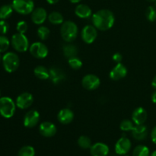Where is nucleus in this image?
<instances>
[{
  "label": "nucleus",
  "instance_id": "58836bf2",
  "mask_svg": "<svg viewBox=\"0 0 156 156\" xmlns=\"http://www.w3.org/2000/svg\"><path fill=\"white\" fill-rule=\"evenodd\" d=\"M59 1V0H47V2H48L49 4H50V5L56 4V3H57Z\"/></svg>",
  "mask_w": 156,
  "mask_h": 156
},
{
  "label": "nucleus",
  "instance_id": "49530a36",
  "mask_svg": "<svg viewBox=\"0 0 156 156\" xmlns=\"http://www.w3.org/2000/svg\"><path fill=\"white\" fill-rule=\"evenodd\" d=\"M0 94H1V92H0Z\"/></svg>",
  "mask_w": 156,
  "mask_h": 156
},
{
  "label": "nucleus",
  "instance_id": "72a5a7b5",
  "mask_svg": "<svg viewBox=\"0 0 156 156\" xmlns=\"http://www.w3.org/2000/svg\"><path fill=\"white\" fill-rule=\"evenodd\" d=\"M16 29L18 30V33L21 34H25L27 32V29H28V25H27V22L24 21H20L18 22L16 26Z\"/></svg>",
  "mask_w": 156,
  "mask_h": 156
},
{
  "label": "nucleus",
  "instance_id": "dca6fc26",
  "mask_svg": "<svg viewBox=\"0 0 156 156\" xmlns=\"http://www.w3.org/2000/svg\"><path fill=\"white\" fill-rule=\"evenodd\" d=\"M47 18H48L47 12L44 8H36L31 12V20L35 24H38V25L42 24L43 23L45 22Z\"/></svg>",
  "mask_w": 156,
  "mask_h": 156
},
{
  "label": "nucleus",
  "instance_id": "39448f33",
  "mask_svg": "<svg viewBox=\"0 0 156 156\" xmlns=\"http://www.w3.org/2000/svg\"><path fill=\"white\" fill-rule=\"evenodd\" d=\"M14 10L21 15H28L34 9L33 0H13L12 4Z\"/></svg>",
  "mask_w": 156,
  "mask_h": 156
},
{
  "label": "nucleus",
  "instance_id": "4c0bfd02",
  "mask_svg": "<svg viewBox=\"0 0 156 156\" xmlns=\"http://www.w3.org/2000/svg\"><path fill=\"white\" fill-rule=\"evenodd\" d=\"M151 100H152V101L153 102L154 104H156V90L152 94V96H151Z\"/></svg>",
  "mask_w": 156,
  "mask_h": 156
},
{
  "label": "nucleus",
  "instance_id": "f257e3e1",
  "mask_svg": "<svg viewBox=\"0 0 156 156\" xmlns=\"http://www.w3.org/2000/svg\"><path fill=\"white\" fill-rule=\"evenodd\" d=\"M93 25L98 30H108L114 26L115 17L114 13L108 9H101L91 16Z\"/></svg>",
  "mask_w": 156,
  "mask_h": 156
},
{
  "label": "nucleus",
  "instance_id": "cd10ccee",
  "mask_svg": "<svg viewBox=\"0 0 156 156\" xmlns=\"http://www.w3.org/2000/svg\"><path fill=\"white\" fill-rule=\"evenodd\" d=\"M18 156H35V150L30 146H24L18 151Z\"/></svg>",
  "mask_w": 156,
  "mask_h": 156
},
{
  "label": "nucleus",
  "instance_id": "4468645a",
  "mask_svg": "<svg viewBox=\"0 0 156 156\" xmlns=\"http://www.w3.org/2000/svg\"><path fill=\"white\" fill-rule=\"evenodd\" d=\"M127 75V69L121 62L117 63L110 72V78L114 81H118L125 78Z\"/></svg>",
  "mask_w": 156,
  "mask_h": 156
},
{
  "label": "nucleus",
  "instance_id": "20e7f679",
  "mask_svg": "<svg viewBox=\"0 0 156 156\" xmlns=\"http://www.w3.org/2000/svg\"><path fill=\"white\" fill-rule=\"evenodd\" d=\"M16 110V104L9 97L0 98V114L5 118H11Z\"/></svg>",
  "mask_w": 156,
  "mask_h": 156
},
{
  "label": "nucleus",
  "instance_id": "9d476101",
  "mask_svg": "<svg viewBox=\"0 0 156 156\" xmlns=\"http://www.w3.org/2000/svg\"><path fill=\"white\" fill-rule=\"evenodd\" d=\"M132 147L131 141L127 137L123 136L117 140L115 144V152L117 155H125L130 151Z\"/></svg>",
  "mask_w": 156,
  "mask_h": 156
},
{
  "label": "nucleus",
  "instance_id": "2f4dec72",
  "mask_svg": "<svg viewBox=\"0 0 156 156\" xmlns=\"http://www.w3.org/2000/svg\"><path fill=\"white\" fill-rule=\"evenodd\" d=\"M146 16L148 21H151V22L156 21V8L152 5L149 6L146 9Z\"/></svg>",
  "mask_w": 156,
  "mask_h": 156
},
{
  "label": "nucleus",
  "instance_id": "7c9ffc66",
  "mask_svg": "<svg viewBox=\"0 0 156 156\" xmlns=\"http://www.w3.org/2000/svg\"><path fill=\"white\" fill-rule=\"evenodd\" d=\"M50 31L46 26H41L39 28L37 29V35L38 37L41 40V41H46L48 39L49 36H50Z\"/></svg>",
  "mask_w": 156,
  "mask_h": 156
},
{
  "label": "nucleus",
  "instance_id": "4be33fe9",
  "mask_svg": "<svg viewBox=\"0 0 156 156\" xmlns=\"http://www.w3.org/2000/svg\"><path fill=\"white\" fill-rule=\"evenodd\" d=\"M34 73V76L41 80H47L50 79V70L44 66H38L35 67Z\"/></svg>",
  "mask_w": 156,
  "mask_h": 156
},
{
  "label": "nucleus",
  "instance_id": "37998d69",
  "mask_svg": "<svg viewBox=\"0 0 156 156\" xmlns=\"http://www.w3.org/2000/svg\"><path fill=\"white\" fill-rule=\"evenodd\" d=\"M146 1H148L149 2H155L156 0H146Z\"/></svg>",
  "mask_w": 156,
  "mask_h": 156
},
{
  "label": "nucleus",
  "instance_id": "393cba45",
  "mask_svg": "<svg viewBox=\"0 0 156 156\" xmlns=\"http://www.w3.org/2000/svg\"><path fill=\"white\" fill-rule=\"evenodd\" d=\"M14 9L12 5H4L0 7V19L5 20L12 15Z\"/></svg>",
  "mask_w": 156,
  "mask_h": 156
},
{
  "label": "nucleus",
  "instance_id": "c85d7f7f",
  "mask_svg": "<svg viewBox=\"0 0 156 156\" xmlns=\"http://www.w3.org/2000/svg\"><path fill=\"white\" fill-rule=\"evenodd\" d=\"M136 124L133 123V120H123L120 123V128L123 132H128V131H132L133 128L135 127Z\"/></svg>",
  "mask_w": 156,
  "mask_h": 156
},
{
  "label": "nucleus",
  "instance_id": "412c9836",
  "mask_svg": "<svg viewBox=\"0 0 156 156\" xmlns=\"http://www.w3.org/2000/svg\"><path fill=\"white\" fill-rule=\"evenodd\" d=\"M76 16L82 19H88L92 16V11L88 5L85 4H79L75 9Z\"/></svg>",
  "mask_w": 156,
  "mask_h": 156
},
{
  "label": "nucleus",
  "instance_id": "7ed1b4c3",
  "mask_svg": "<svg viewBox=\"0 0 156 156\" xmlns=\"http://www.w3.org/2000/svg\"><path fill=\"white\" fill-rule=\"evenodd\" d=\"M2 65L7 73H12L16 71L20 65V59L18 55L13 52L5 53L2 56Z\"/></svg>",
  "mask_w": 156,
  "mask_h": 156
},
{
  "label": "nucleus",
  "instance_id": "423d86ee",
  "mask_svg": "<svg viewBox=\"0 0 156 156\" xmlns=\"http://www.w3.org/2000/svg\"><path fill=\"white\" fill-rule=\"evenodd\" d=\"M11 42H12V45L13 48L16 51L19 52V53L26 52L29 48L28 39L24 35V34H15L12 36Z\"/></svg>",
  "mask_w": 156,
  "mask_h": 156
},
{
  "label": "nucleus",
  "instance_id": "1a4fd4ad",
  "mask_svg": "<svg viewBox=\"0 0 156 156\" xmlns=\"http://www.w3.org/2000/svg\"><path fill=\"white\" fill-rule=\"evenodd\" d=\"M82 85L86 90L93 91L100 86L101 80L97 76L94 74H88L83 77L82 80Z\"/></svg>",
  "mask_w": 156,
  "mask_h": 156
},
{
  "label": "nucleus",
  "instance_id": "6e6552de",
  "mask_svg": "<svg viewBox=\"0 0 156 156\" xmlns=\"http://www.w3.org/2000/svg\"><path fill=\"white\" fill-rule=\"evenodd\" d=\"M82 41L88 44L94 42L98 37L97 28L94 25H86L82 28L81 32Z\"/></svg>",
  "mask_w": 156,
  "mask_h": 156
},
{
  "label": "nucleus",
  "instance_id": "6ab92c4d",
  "mask_svg": "<svg viewBox=\"0 0 156 156\" xmlns=\"http://www.w3.org/2000/svg\"><path fill=\"white\" fill-rule=\"evenodd\" d=\"M57 119L62 124H69L72 123L74 119V113L69 108H63L58 113Z\"/></svg>",
  "mask_w": 156,
  "mask_h": 156
},
{
  "label": "nucleus",
  "instance_id": "79ce46f5",
  "mask_svg": "<svg viewBox=\"0 0 156 156\" xmlns=\"http://www.w3.org/2000/svg\"><path fill=\"white\" fill-rule=\"evenodd\" d=\"M150 156H156V150L154 151V152H152V153L151 154Z\"/></svg>",
  "mask_w": 156,
  "mask_h": 156
},
{
  "label": "nucleus",
  "instance_id": "c9c22d12",
  "mask_svg": "<svg viewBox=\"0 0 156 156\" xmlns=\"http://www.w3.org/2000/svg\"><path fill=\"white\" fill-rule=\"evenodd\" d=\"M112 59L113 60H114V62H117V63H120V62H121L122 59H123V56H122L120 53H116L113 55Z\"/></svg>",
  "mask_w": 156,
  "mask_h": 156
},
{
  "label": "nucleus",
  "instance_id": "ea45409f",
  "mask_svg": "<svg viewBox=\"0 0 156 156\" xmlns=\"http://www.w3.org/2000/svg\"><path fill=\"white\" fill-rule=\"evenodd\" d=\"M152 87H153V88L156 90V75L155 76V77L153 78V79H152Z\"/></svg>",
  "mask_w": 156,
  "mask_h": 156
},
{
  "label": "nucleus",
  "instance_id": "bb28decb",
  "mask_svg": "<svg viewBox=\"0 0 156 156\" xmlns=\"http://www.w3.org/2000/svg\"><path fill=\"white\" fill-rule=\"evenodd\" d=\"M78 145L82 149H88L92 146L91 139L87 136H81L78 139Z\"/></svg>",
  "mask_w": 156,
  "mask_h": 156
},
{
  "label": "nucleus",
  "instance_id": "0eeeda50",
  "mask_svg": "<svg viewBox=\"0 0 156 156\" xmlns=\"http://www.w3.org/2000/svg\"><path fill=\"white\" fill-rule=\"evenodd\" d=\"M30 53L34 57L37 59H44L48 55V48L42 42L33 43L29 47Z\"/></svg>",
  "mask_w": 156,
  "mask_h": 156
},
{
  "label": "nucleus",
  "instance_id": "a19ab883",
  "mask_svg": "<svg viewBox=\"0 0 156 156\" xmlns=\"http://www.w3.org/2000/svg\"><path fill=\"white\" fill-rule=\"evenodd\" d=\"M69 1H70V2L74 3V4H76V3L80 2L82 1V0H69Z\"/></svg>",
  "mask_w": 156,
  "mask_h": 156
},
{
  "label": "nucleus",
  "instance_id": "5701e85b",
  "mask_svg": "<svg viewBox=\"0 0 156 156\" xmlns=\"http://www.w3.org/2000/svg\"><path fill=\"white\" fill-rule=\"evenodd\" d=\"M62 51H63L64 56L68 59L70 58L75 57L77 56L78 54V48L76 45L73 44L68 43L67 44H65L62 48Z\"/></svg>",
  "mask_w": 156,
  "mask_h": 156
},
{
  "label": "nucleus",
  "instance_id": "f704fd0d",
  "mask_svg": "<svg viewBox=\"0 0 156 156\" xmlns=\"http://www.w3.org/2000/svg\"><path fill=\"white\" fill-rule=\"evenodd\" d=\"M9 30V25L5 20L0 21V34L5 35Z\"/></svg>",
  "mask_w": 156,
  "mask_h": 156
},
{
  "label": "nucleus",
  "instance_id": "f03ea898",
  "mask_svg": "<svg viewBox=\"0 0 156 156\" xmlns=\"http://www.w3.org/2000/svg\"><path fill=\"white\" fill-rule=\"evenodd\" d=\"M78 26L74 21H64L61 25L60 34L64 41L66 43H71L76 39L78 36Z\"/></svg>",
  "mask_w": 156,
  "mask_h": 156
},
{
  "label": "nucleus",
  "instance_id": "a878e982",
  "mask_svg": "<svg viewBox=\"0 0 156 156\" xmlns=\"http://www.w3.org/2000/svg\"><path fill=\"white\" fill-rule=\"evenodd\" d=\"M133 156H150V151L147 146L139 145L134 148Z\"/></svg>",
  "mask_w": 156,
  "mask_h": 156
},
{
  "label": "nucleus",
  "instance_id": "c03bdc74",
  "mask_svg": "<svg viewBox=\"0 0 156 156\" xmlns=\"http://www.w3.org/2000/svg\"><path fill=\"white\" fill-rule=\"evenodd\" d=\"M1 61H2V55L0 54V62H1Z\"/></svg>",
  "mask_w": 156,
  "mask_h": 156
},
{
  "label": "nucleus",
  "instance_id": "f8f14e48",
  "mask_svg": "<svg viewBox=\"0 0 156 156\" xmlns=\"http://www.w3.org/2000/svg\"><path fill=\"white\" fill-rule=\"evenodd\" d=\"M40 120V114L36 110H30L26 113L24 117V125L27 128H33Z\"/></svg>",
  "mask_w": 156,
  "mask_h": 156
},
{
  "label": "nucleus",
  "instance_id": "2eb2a0df",
  "mask_svg": "<svg viewBox=\"0 0 156 156\" xmlns=\"http://www.w3.org/2000/svg\"><path fill=\"white\" fill-rule=\"evenodd\" d=\"M49 70H50V79L54 85H59L66 79V74L62 69L53 66Z\"/></svg>",
  "mask_w": 156,
  "mask_h": 156
},
{
  "label": "nucleus",
  "instance_id": "c756f323",
  "mask_svg": "<svg viewBox=\"0 0 156 156\" xmlns=\"http://www.w3.org/2000/svg\"><path fill=\"white\" fill-rule=\"evenodd\" d=\"M68 63L69 65V66L71 67L73 69L78 70L80 69L82 66V62L79 57L77 56H75V57L70 58L68 60Z\"/></svg>",
  "mask_w": 156,
  "mask_h": 156
},
{
  "label": "nucleus",
  "instance_id": "e433bc0d",
  "mask_svg": "<svg viewBox=\"0 0 156 156\" xmlns=\"http://www.w3.org/2000/svg\"><path fill=\"white\" fill-rule=\"evenodd\" d=\"M151 140L153 142V143L156 144V126L152 129V132H151Z\"/></svg>",
  "mask_w": 156,
  "mask_h": 156
},
{
  "label": "nucleus",
  "instance_id": "9b49d317",
  "mask_svg": "<svg viewBox=\"0 0 156 156\" xmlns=\"http://www.w3.org/2000/svg\"><path fill=\"white\" fill-rule=\"evenodd\" d=\"M34 102V97L30 93L24 92L19 94L16 99V106L21 110L30 108Z\"/></svg>",
  "mask_w": 156,
  "mask_h": 156
},
{
  "label": "nucleus",
  "instance_id": "a211bd4d",
  "mask_svg": "<svg viewBox=\"0 0 156 156\" xmlns=\"http://www.w3.org/2000/svg\"><path fill=\"white\" fill-rule=\"evenodd\" d=\"M147 120V111L142 107L136 108L132 114V120L136 125L144 124Z\"/></svg>",
  "mask_w": 156,
  "mask_h": 156
},
{
  "label": "nucleus",
  "instance_id": "f3484780",
  "mask_svg": "<svg viewBox=\"0 0 156 156\" xmlns=\"http://www.w3.org/2000/svg\"><path fill=\"white\" fill-rule=\"evenodd\" d=\"M109 151L108 145L103 143H94L90 148V153L91 156H108Z\"/></svg>",
  "mask_w": 156,
  "mask_h": 156
},
{
  "label": "nucleus",
  "instance_id": "b1692460",
  "mask_svg": "<svg viewBox=\"0 0 156 156\" xmlns=\"http://www.w3.org/2000/svg\"><path fill=\"white\" fill-rule=\"evenodd\" d=\"M48 20L50 23L54 25L62 24L64 22V18L60 12H53L48 15Z\"/></svg>",
  "mask_w": 156,
  "mask_h": 156
},
{
  "label": "nucleus",
  "instance_id": "a18cd8bd",
  "mask_svg": "<svg viewBox=\"0 0 156 156\" xmlns=\"http://www.w3.org/2000/svg\"><path fill=\"white\" fill-rule=\"evenodd\" d=\"M155 8H156V1H155Z\"/></svg>",
  "mask_w": 156,
  "mask_h": 156
},
{
  "label": "nucleus",
  "instance_id": "473e14b6",
  "mask_svg": "<svg viewBox=\"0 0 156 156\" xmlns=\"http://www.w3.org/2000/svg\"><path fill=\"white\" fill-rule=\"evenodd\" d=\"M10 46V41L4 35H0V53H4L9 49Z\"/></svg>",
  "mask_w": 156,
  "mask_h": 156
},
{
  "label": "nucleus",
  "instance_id": "aec40b11",
  "mask_svg": "<svg viewBox=\"0 0 156 156\" xmlns=\"http://www.w3.org/2000/svg\"><path fill=\"white\" fill-rule=\"evenodd\" d=\"M132 136L136 140L138 141H143L146 140L148 136V129L146 126L144 124L136 125L132 131Z\"/></svg>",
  "mask_w": 156,
  "mask_h": 156
},
{
  "label": "nucleus",
  "instance_id": "ddd939ff",
  "mask_svg": "<svg viewBox=\"0 0 156 156\" xmlns=\"http://www.w3.org/2000/svg\"><path fill=\"white\" fill-rule=\"evenodd\" d=\"M56 131L57 129L56 125L50 121L43 122L39 126V132L41 135L47 138L54 136L56 133Z\"/></svg>",
  "mask_w": 156,
  "mask_h": 156
}]
</instances>
